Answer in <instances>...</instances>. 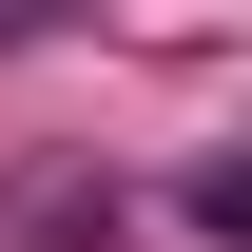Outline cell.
I'll return each mask as SVG.
<instances>
[{
	"label": "cell",
	"mask_w": 252,
	"mask_h": 252,
	"mask_svg": "<svg viewBox=\"0 0 252 252\" xmlns=\"http://www.w3.org/2000/svg\"><path fill=\"white\" fill-rule=\"evenodd\" d=\"M194 233H214V252H252V156H194Z\"/></svg>",
	"instance_id": "6da1fadb"
},
{
	"label": "cell",
	"mask_w": 252,
	"mask_h": 252,
	"mask_svg": "<svg viewBox=\"0 0 252 252\" xmlns=\"http://www.w3.org/2000/svg\"><path fill=\"white\" fill-rule=\"evenodd\" d=\"M39 20H78V0H0V39H39Z\"/></svg>",
	"instance_id": "7a4b0ae2"
}]
</instances>
